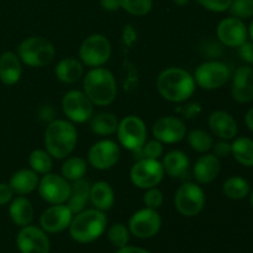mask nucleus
Wrapping results in <instances>:
<instances>
[{"instance_id":"obj_23","label":"nucleus","mask_w":253,"mask_h":253,"mask_svg":"<svg viewBox=\"0 0 253 253\" xmlns=\"http://www.w3.org/2000/svg\"><path fill=\"white\" fill-rule=\"evenodd\" d=\"M22 74L21 61L19 56L11 51H6L0 56V81L7 86L15 85Z\"/></svg>"},{"instance_id":"obj_17","label":"nucleus","mask_w":253,"mask_h":253,"mask_svg":"<svg viewBox=\"0 0 253 253\" xmlns=\"http://www.w3.org/2000/svg\"><path fill=\"white\" fill-rule=\"evenodd\" d=\"M16 245L21 253L49 252V240L46 232L32 225H27L20 230L16 237Z\"/></svg>"},{"instance_id":"obj_31","label":"nucleus","mask_w":253,"mask_h":253,"mask_svg":"<svg viewBox=\"0 0 253 253\" xmlns=\"http://www.w3.org/2000/svg\"><path fill=\"white\" fill-rule=\"evenodd\" d=\"M222 192L229 199L242 200L250 195L251 185L245 178L239 177V175H232L224 182Z\"/></svg>"},{"instance_id":"obj_43","label":"nucleus","mask_w":253,"mask_h":253,"mask_svg":"<svg viewBox=\"0 0 253 253\" xmlns=\"http://www.w3.org/2000/svg\"><path fill=\"white\" fill-rule=\"evenodd\" d=\"M211 150L214 151L212 155L216 156L219 160L220 158H226L231 155V143L227 140H220L212 145Z\"/></svg>"},{"instance_id":"obj_32","label":"nucleus","mask_w":253,"mask_h":253,"mask_svg":"<svg viewBox=\"0 0 253 253\" xmlns=\"http://www.w3.org/2000/svg\"><path fill=\"white\" fill-rule=\"evenodd\" d=\"M88 170V163L82 157H69L62 165L61 173L68 182H74L84 178Z\"/></svg>"},{"instance_id":"obj_20","label":"nucleus","mask_w":253,"mask_h":253,"mask_svg":"<svg viewBox=\"0 0 253 253\" xmlns=\"http://www.w3.org/2000/svg\"><path fill=\"white\" fill-rule=\"evenodd\" d=\"M221 170L220 160L212 153H203L194 163L193 177L199 184H209L214 182Z\"/></svg>"},{"instance_id":"obj_36","label":"nucleus","mask_w":253,"mask_h":253,"mask_svg":"<svg viewBox=\"0 0 253 253\" xmlns=\"http://www.w3.org/2000/svg\"><path fill=\"white\" fill-rule=\"evenodd\" d=\"M153 0H121V7L135 16H145L152 10Z\"/></svg>"},{"instance_id":"obj_34","label":"nucleus","mask_w":253,"mask_h":253,"mask_svg":"<svg viewBox=\"0 0 253 253\" xmlns=\"http://www.w3.org/2000/svg\"><path fill=\"white\" fill-rule=\"evenodd\" d=\"M29 165L37 174H46L52 169V157L46 150H35L29 156Z\"/></svg>"},{"instance_id":"obj_24","label":"nucleus","mask_w":253,"mask_h":253,"mask_svg":"<svg viewBox=\"0 0 253 253\" xmlns=\"http://www.w3.org/2000/svg\"><path fill=\"white\" fill-rule=\"evenodd\" d=\"M89 202L95 209L100 211H108L115 203V193L111 185L104 180H99L91 184Z\"/></svg>"},{"instance_id":"obj_44","label":"nucleus","mask_w":253,"mask_h":253,"mask_svg":"<svg viewBox=\"0 0 253 253\" xmlns=\"http://www.w3.org/2000/svg\"><path fill=\"white\" fill-rule=\"evenodd\" d=\"M123 40L124 43L128 47H131L135 43L136 40H137V32H136L135 27L132 25H125L123 31Z\"/></svg>"},{"instance_id":"obj_50","label":"nucleus","mask_w":253,"mask_h":253,"mask_svg":"<svg viewBox=\"0 0 253 253\" xmlns=\"http://www.w3.org/2000/svg\"><path fill=\"white\" fill-rule=\"evenodd\" d=\"M173 1H174V4H177L178 6H184V5H187L190 0H173Z\"/></svg>"},{"instance_id":"obj_30","label":"nucleus","mask_w":253,"mask_h":253,"mask_svg":"<svg viewBox=\"0 0 253 253\" xmlns=\"http://www.w3.org/2000/svg\"><path fill=\"white\" fill-rule=\"evenodd\" d=\"M118 126V118L111 113H99L90 119V130L99 136L114 135Z\"/></svg>"},{"instance_id":"obj_3","label":"nucleus","mask_w":253,"mask_h":253,"mask_svg":"<svg viewBox=\"0 0 253 253\" xmlns=\"http://www.w3.org/2000/svg\"><path fill=\"white\" fill-rule=\"evenodd\" d=\"M83 89L85 95L96 106L110 105L118 94L115 77L104 67L91 68L84 76Z\"/></svg>"},{"instance_id":"obj_28","label":"nucleus","mask_w":253,"mask_h":253,"mask_svg":"<svg viewBox=\"0 0 253 253\" xmlns=\"http://www.w3.org/2000/svg\"><path fill=\"white\" fill-rule=\"evenodd\" d=\"M9 215L16 226H27L34 220V207L27 198L20 195L15 198L10 204Z\"/></svg>"},{"instance_id":"obj_41","label":"nucleus","mask_w":253,"mask_h":253,"mask_svg":"<svg viewBox=\"0 0 253 253\" xmlns=\"http://www.w3.org/2000/svg\"><path fill=\"white\" fill-rule=\"evenodd\" d=\"M175 113L185 119H194L202 114V105L199 103H188L175 108Z\"/></svg>"},{"instance_id":"obj_7","label":"nucleus","mask_w":253,"mask_h":253,"mask_svg":"<svg viewBox=\"0 0 253 253\" xmlns=\"http://www.w3.org/2000/svg\"><path fill=\"white\" fill-rule=\"evenodd\" d=\"M205 193L200 185L187 182L180 185L174 195V207L183 216H197L205 207Z\"/></svg>"},{"instance_id":"obj_8","label":"nucleus","mask_w":253,"mask_h":253,"mask_svg":"<svg viewBox=\"0 0 253 253\" xmlns=\"http://www.w3.org/2000/svg\"><path fill=\"white\" fill-rule=\"evenodd\" d=\"M118 140L126 150L135 152L145 145L147 140V127L141 118L136 115H128L119 121Z\"/></svg>"},{"instance_id":"obj_19","label":"nucleus","mask_w":253,"mask_h":253,"mask_svg":"<svg viewBox=\"0 0 253 253\" xmlns=\"http://www.w3.org/2000/svg\"><path fill=\"white\" fill-rule=\"evenodd\" d=\"M231 95L240 104H247L253 100V68L251 66L244 64L235 71Z\"/></svg>"},{"instance_id":"obj_15","label":"nucleus","mask_w":253,"mask_h":253,"mask_svg":"<svg viewBox=\"0 0 253 253\" xmlns=\"http://www.w3.org/2000/svg\"><path fill=\"white\" fill-rule=\"evenodd\" d=\"M152 135L162 143H178L187 136V126L177 116H163L153 124Z\"/></svg>"},{"instance_id":"obj_47","label":"nucleus","mask_w":253,"mask_h":253,"mask_svg":"<svg viewBox=\"0 0 253 253\" xmlns=\"http://www.w3.org/2000/svg\"><path fill=\"white\" fill-rule=\"evenodd\" d=\"M40 115H41V118L43 119V120H48L49 123H51V121H53L54 110L52 109V106L44 105L43 108L41 109V111H40Z\"/></svg>"},{"instance_id":"obj_13","label":"nucleus","mask_w":253,"mask_h":253,"mask_svg":"<svg viewBox=\"0 0 253 253\" xmlns=\"http://www.w3.org/2000/svg\"><path fill=\"white\" fill-rule=\"evenodd\" d=\"M161 225H162V219L157 210L145 208L136 211L131 216L128 221V230L130 234L138 239H150L160 232Z\"/></svg>"},{"instance_id":"obj_33","label":"nucleus","mask_w":253,"mask_h":253,"mask_svg":"<svg viewBox=\"0 0 253 253\" xmlns=\"http://www.w3.org/2000/svg\"><path fill=\"white\" fill-rule=\"evenodd\" d=\"M187 140L190 147L199 153H207L210 151L214 145V140H212L211 135L207 132L202 128H195L190 132L187 133Z\"/></svg>"},{"instance_id":"obj_49","label":"nucleus","mask_w":253,"mask_h":253,"mask_svg":"<svg viewBox=\"0 0 253 253\" xmlns=\"http://www.w3.org/2000/svg\"><path fill=\"white\" fill-rule=\"evenodd\" d=\"M245 124H246L247 128L253 132V108L250 109L245 115Z\"/></svg>"},{"instance_id":"obj_18","label":"nucleus","mask_w":253,"mask_h":253,"mask_svg":"<svg viewBox=\"0 0 253 253\" xmlns=\"http://www.w3.org/2000/svg\"><path fill=\"white\" fill-rule=\"evenodd\" d=\"M73 212L64 204H56L47 208L40 217V225L44 232L57 234L69 227Z\"/></svg>"},{"instance_id":"obj_10","label":"nucleus","mask_w":253,"mask_h":253,"mask_svg":"<svg viewBox=\"0 0 253 253\" xmlns=\"http://www.w3.org/2000/svg\"><path fill=\"white\" fill-rule=\"evenodd\" d=\"M194 81L198 86L205 90H215L229 82L230 69L220 61H208L197 67L194 72Z\"/></svg>"},{"instance_id":"obj_26","label":"nucleus","mask_w":253,"mask_h":253,"mask_svg":"<svg viewBox=\"0 0 253 253\" xmlns=\"http://www.w3.org/2000/svg\"><path fill=\"white\" fill-rule=\"evenodd\" d=\"M54 74L62 83L73 84L83 77V63L76 58L67 57L57 63L56 68H54Z\"/></svg>"},{"instance_id":"obj_51","label":"nucleus","mask_w":253,"mask_h":253,"mask_svg":"<svg viewBox=\"0 0 253 253\" xmlns=\"http://www.w3.org/2000/svg\"><path fill=\"white\" fill-rule=\"evenodd\" d=\"M249 36L251 37V41H253V20H252L251 25H250V27H249Z\"/></svg>"},{"instance_id":"obj_12","label":"nucleus","mask_w":253,"mask_h":253,"mask_svg":"<svg viewBox=\"0 0 253 253\" xmlns=\"http://www.w3.org/2000/svg\"><path fill=\"white\" fill-rule=\"evenodd\" d=\"M37 189L44 202L52 205L66 204L71 194V183L63 175L49 172L39 180Z\"/></svg>"},{"instance_id":"obj_11","label":"nucleus","mask_w":253,"mask_h":253,"mask_svg":"<svg viewBox=\"0 0 253 253\" xmlns=\"http://www.w3.org/2000/svg\"><path fill=\"white\" fill-rule=\"evenodd\" d=\"M62 109L69 121L83 124L90 120L94 113V104L84 91L69 90L62 99Z\"/></svg>"},{"instance_id":"obj_4","label":"nucleus","mask_w":253,"mask_h":253,"mask_svg":"<svg viewBox=\"0 0 253 253\" xmlns=\"http://www.w3.org/2000/svg\"><path fill=\"white\" fill-rule=\"evenodd\" d=\"M108 225V219L104 211L98 209H84L76 214L69 225L72 239L79 244H90L104 234Z\"/></svg>"},{"instance_id":"obj_42","label":"nucleus","mask_w":253,"mask_h":253,"mask_svg":"<svg viewBox=\"0 0 253 253\" xmlns=\"http://www.w3.org/2000/svg\"><path fill=\"white\" fill-rule=\"evenodd\" d=\"M239 56L249 66H253V41H245L241 46L237 47Z\"/></svg>"},{"instance_id":"obj_39","label":"nucleus","mask_w":253,"mask_h":253,"mask_svg":"<svg viewBox=\"0 0 253 253\" xmlns=\"http://www.w3.org/2000/svg\"><path fill=\"white\" fill-rule=\"evenodd\" d=\"M143 203H145L146 208L157 210L163 204V193L157 187L146 189L145 195H143Z\"/></svg>"},{"instance_id":"obj_27","label":"nucleus","mask_w":253,"mask_h":253,"mask_svg":"<svg viewBox=\"0 0 253 253\" xmlns=\"http://www.w3.org/2000/svg\"><path fill=\"white\" fill-rule=\"evenodd\" d=\"M39 180V175L32 169H20L11 175L9 185L14 194L26 195L36 189Z\"/></svg>"},{"instance_id":"obj_25","label":"nucleus","mask_w":253,"mask_h":253,"mask_svg":"<svg viewBox=\"0 0 253 253\" xmlns=\"http://www.w3.org/2000/svg\"><path fill=\"white\" fill-rule=\"evenodd\" d=\"M91 184L86 179L74 180L71 184V194L67 200V207L69 208L73 215L83 211L85 205L89 203V194H90Z\"/></svg>"},{"instance_id":"obj_48","label":"nucleus","mask_w":253,"mask_h":253,"mask_svg":"<svg viewBox=\"0 0 253 253\" xmlns=\"http://www.w3.org/2000/svg\"><path fill=\"white\" fill-rule=\"evenodd\" d=\"M116 253H151L150 251L145 249H140V247H132V246H125L119 249Z\"/></svg>"},{"instance_id":"obj_38","label":"nucleus","mask_w":253,"mask_h":253,"mask_svg":"<svg viewBox=\"0 0 253 253\" xmlns=\"http://www.w3.org/2000/svg\"><path fill=\"white\" fill-rule=\"evenodd\" d=\"M230 14L240 20L253 17V0H232L229 9Z\"/></svg>"},{"instance_id":"obj_46","label":"nucleus","mask_w":253,"mask_h":253,"mask_svg":"<svg viewBox=\"0 0 253 253\" xmlns=\"http://www.w3.org/2000/svg\"><path fill=\"white\" fill-rule=\"evenodd\" d=\"M100 5L106 11H118L121 9V0H100Z\"/></svg>"},{"instance_id":"obj_6","label":"nucleus","mask_w":253,"mask_h":253,"mask_svg":"<svg viewBox=\"0 0 253 253\" xmlns=\"http://www.w3.org/2000/svg\"><path fill=\"white\" fill-rule=\"evenodd\" d=\"M111 57V43L104 35L94 34L86 37L79 47V58L90 68L103 67Z\"/></svg>"},{"instance_id":"obj_21","label":"nucleus","mask_w":253,"mask_h":253,"mask_svg":"<svg viewBox=\"0 0 253 253\" xmlns=\"http://www.w3.org/2000/svg\"><path fill=\"white\" fill-rule=\"evenodd\" d=\"M211 132L220 140H232L237 135V123L231 114L224 110L212 111L208 119Z\"/></svg>"},{"instance_id":"obj_5","label":"nucleus","mask_w":253,"mask_h":253,"mask_svg":"<svg viewBox=\"0 0 253 253\" xmlns=\"http://www.w3.org/2000/svg\"><path fill=\"white\" fill-rule=\"evenodd\" d=\"M56 54L54 46L42 36H31L25 39L17 47L20 61L32 68H41L52 62Z\"/></svg>"},{"instance_id":"obj_40","label":"nucleus","mask_w":253,"mask_h":253,"mask_svg":"<svg viewBox=\"0 0 253 253\" xmlns=\"http://www.w3.org/2000/svg\"><path fill=\"white\" fill-rule=\"evenodd\" d=\"M204 9L212 12H224L230 9L232 0H198Z\"/></svg>"},{"instance_id":"obj_22","label":"nucleus","mask_w":253,"mask_h":253,"mask_svg":"<svg viewBox=\"0 0 253 253\" xmlns=\"http://www.w3.org/2000/svg\"><path fill=\"white\" fill-rule=\"evenodd\" d=\"M165 173L170 178L185 179L189 175L190 162L188 156L183 151L173 150L163 157L162 161Z\"/></svg>"},{"instance_id":"obj_35","label":"nucleus","mask_w":253,"mask_h":253,"mask_svg":"<svg viewBox=\"0 0 253 253\" xmlns=\"http://www.w3.org/2000/svg\"><path fill=\"white\" fill-rule=\"evenodd\" d=\"M108 239L110 244L116 249L127 246L128 241H130V230L120 222L114 224L108 230Z\"/></svg>"},{"instance_id":"obj_1","label":"nucleus","mask_w":253,"mask_h":253,"mask_svg":"<svg viewBox=\"0 0 253 253\" xmlns=\"http://www.w3.org/2000/svg\"><path fill=\"white\" fill-rule=\"evenodd\" d=\"M194 77L178 67H169L161 72L157 78V89L163 99L170 103H184L195 91Z\"/></svg>"},{"instance_id":"obj_16","label":"nucleus","mask_w":253,"mask_h":253,"mask_svg":"<svg viewBox=\"0 0 253 253\" xmlns=\"http://www.w3.org/2000/svg\"><path fill=\"white\" fill-rule=\"evenodd\" d=\"M219 41L226 47H239L249 39V27L237 17H226L221 20L216 27Z\"/></svg>"},{"instance_id":"obj_45","label":"nucleus","mask_w":253,"mask_h":253,"mask_svg":"<svg viewBox=\"0 0 253 253\" xmlns=\"http://www.w3.org/2000/svg\"><path fill=\"white\" fill-rule=\"evenodd\" d=\"M14 192L6 183H0V207L6 205L7 203L11 202Z\"/></svg>"},{"instance_id":"obj_29","label":"nucleus","mask_w":253,"mask_h":253,"mask_svg":"<svg viewBox=\"0 0 253 253\" xmlns=\"http://www.w3.org/2000/svg\"><path fill=\"white\" fill-rule=\"evenodd\" d=\"M231 155L244 167H253V140L250 137L235 138L231 143Z\"/></svg>"},{"instance_id":"obj_9","label":"nucleus","mask_w":253,"mask_h":253,"mask_svg":"<svg viewBox=\"0 0 253 253\" xmlns=\"http://www.w3.org/2000/svg\"><path fill=\"white\" fill-rule=\"evenodd\" d=\"M162 162L152 158H142L132 166L130 170V179L136 188L150 189L157 187L165 178Z\"/></svg>"},{"instance_id":"obj_37","label":"nucleus","mask_w":253,"mask_h":253,"mask_svg":"<svg viewBox=\"0 0 253 253\" xmlns=\"http://www.w3.org/2000/svg\"><path fill=\"white\" fill-rule=\"evenodd\" d=\"M135 158L142 160V158H152V160H158L163 155V143L160 142L155 138L145 142V145L137 151H135Z\"/></svg>"},{"instance_id":"obj_2","label":"nucleus","mask_w":253,"mask_h":253,"mask_svg":"<svg viewBox=\"0 0 253 253\" xmlns=\"http://www.w3.org/2000/svg\"><path fill=\"white\" fill-rule=\"evenodd\" d=\"M78 141V132L71 121L53 120L44 131V148L56 160H64L72 155Z\"/></svg>"},{"instance_id":"obj_14","label":"nucleus","mask_w":253,"mask_h":253,"mask_svg":"<svg viewBox=\"0 0 253 253\" xmlns=\"http://www.w3.org/2000/svg\"><path fill=\"white\" fill-rule=\"evenodd\" d=\"M120 155V147L118 143L111 140H101L89 148L88 163L95 169H110L119 162Z\"/></svg>"},{"instance_id":"obj_52","label":"nucleus","mask_w":253,"mask_h":253,"mask_svg":"<svg viewBox=\"0 0 253 253\" xmlns=\"http://www.w3.org/2000/svg\"><path fill=\"white\" fill-rule=\"evenodd\" d=\"M250 204H251V208L253 209V190L250 192Z\"/></svg>"}]
</instances>
